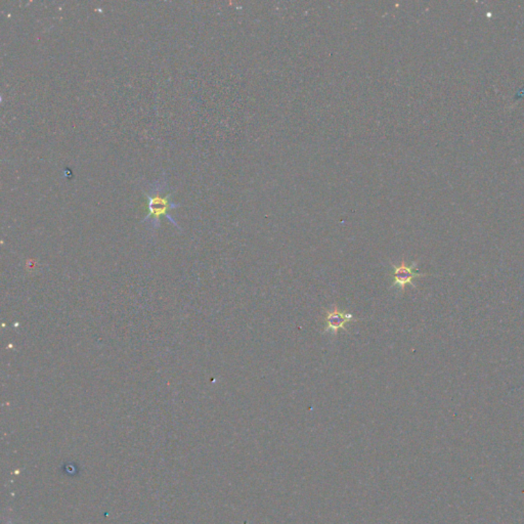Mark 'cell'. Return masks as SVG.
Segmentation results:
<instances>
[{"label":"cell","mask_w":524,"mask_h":524,"mask_svg":"<svg viewBox=\"0 0 524 524\" xmlns=\"http://www.w3.org/2000/svg\"><path fill=\"white\" fill-rule=\"evenodd\" d=\"M144 195L148 201V214L142 219V223H149L151 231L155 232L161 227V217L164 216L181 231V227L170 214L171 210L177 209L181 205L172 201L173 192L168 186L165 173L162 174L161 179L151 184L148 190H144Z\"/></svg>","instance_id":"cell-1"},{"label":"cell","mask_w":524,"mask_h":524,"mask_svg":"<svg viewBox=\"0 0 524 524\" xmlns=\"http://www.w3.org/2000/svg\"><path fill=\"white\" fill-rule=\"evenodd\" d=\"M417 262H412L410 264L405 262V258L401 260V264L396 265L392 264V275L394 278L392 280V285L390 288L394 287H398L401 289V292H405V287L407 285H411L412 287L416 288V285L414 284L413 280L417 278L426 277V274L417 273Z\"/></svg>","instance_id":"cell-2"},{"label":"cell","mask_w":524,"mask_h":524,"mask_svg":"<svg viewBox=\"0 0 524 524\" xmlns=\"http://www.w3.org/2000/svg\"><path fill=\"white\" fill-rule=\"evenodd\" d=\"M357 321V319H355L352 313H347L345 310H340L338 306L334 304L331 310L326 311V317H324L326 324H324L323 334L330 333L333 336H337L339 330H344L346 333H348L345 324Z\"/></svg>","instance_id":"cell-3"}]
</instances>
